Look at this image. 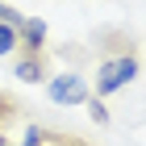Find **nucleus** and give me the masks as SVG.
Segmentation results:
<instances>
[{"label": "nucleus", "instance_id": "f257e3e1", "mask_svg": "<svg viewBox=\"0 0 146 146\" xmlns=\"http://www.w3.org/2000/svg\"><path fill=\"white\" fill-rule=\"evenodd\" d=\"M134 75H138V58H134V54L104 58L100 71H96V96H113V92H121Z\"/></svg>", "mask_w": 146, "mask_h": 146}, {"label": "nucleus", "instance_id": "f03ea898", "mask_svg": "<svg viewBox=\"0 0 146 146\" xmlns=\"http://www.w3.org/2000/svg\"><path fill=\"white\" fill-rule=\"evenodd\" d=\"M46 96H50L54 104H67V109H75V104H88L92 88H88V79L79 75V71H63V75L46 79Z\"/></svg>", "mask_w": 146, "mask_h": 146}, {"label": "nucleus", "instance_id": "7ed1b4c3", "mask_svg": "<svg viewBox=\"0 0 146 146\" xmlns=\"http://www.w3.org/2000/svg\"><path fill=\"white\" fill-rule=\"evenodd\" d=\"M46 21L42 17H25L21 25H17V50L21 54H46Z\"/></svg>", "mask_w": 146, "mask_h": 146}, {"label": "nucleus", "instance_id": "20e7f679", "mask_svg": "<svg viewBox=\"0 0 146 146\" xmlns=\"http://www.w3.org/2000/svg\"><path fill=\"white\" fill-rule=\"evenodd\" d=\"M13 75L21 79V84H42L46 79V54H17Z\"/></svg>", "mask_w": 146, "mask_h": 146}, {"label": "nucleus", "instance_id": "39448f33", "mask_svg": "<svg viewBox=\"0 0 146 146\" xmlns=\"http://www.w3.org/2000/svg\"><path fill=\"white\" fill-rule=\"evenodd\" d=\"M42 146H96V142L75 138V134H54V129H46V134H42Z\"/></svg>", "mask_w": 146, "mask_h": 146}, {"label": "nucleus", "instance_id": "423d86ee", "mask_svg": "<svg viewBox=\"0 0 146 146\" xmlns=\"http://www.w3.org/2000/svg\"><path fill=\"white\" fill-rule=\"evenodd\" d=\"M13 50H17V29L0 21V58H4V54H13Z\"/></svg>", "mask_w": 146, "mask_h": 146}, {"label": "nucleus", "instance_id": "0eeeda50", "mask_svg": "<svg viewBox=\"0 0 146 146\" xmlns=\"http://www.w3.org/2000/svg\"><path fill=\"white\" fill-rule=\"evenodd\" d=\"M88 113H92V121H96V125H109V109H104L100 96H88Z\"/></svg>", "mask_w": 146, "mask_h": 146}, {"label": "nucleus", "instance_id": "6e6552de", "mask_svg": "<svg viewBox=\"0 0 146 146\" xmlns=\"http://www.w3.org/2000/svg\"><path fill=\"white\" fill-rule=\"evenodd\" d=\"M42 134H46L42 125H25V138L21 142H9V146H42Z\"/></svg>", "mask_w": 146, "mask_h": 146}, {"label": "nucleus", "instance_id": "1a4fd4ad", "mask_svg": "<svg viewBox=\"0 0 146 146\" xmlns=\"http://www.w3.org/2000/svg\"><path fill=\"white\" fill-rule=\"evenodd\" d=\"M0 21H4V25H13V29H17V25H21L25 17H21V13H17V9H13V4H4V0H0Z\"/></svg>", "mask_w": 146, "mask_h": 146}]
</instances>
